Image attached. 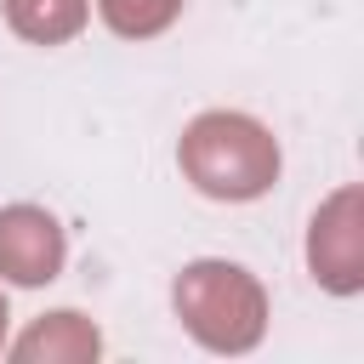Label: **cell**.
I'll return each mask as SVG.
<instances>
[{
	"mask_svg": "<svg viewBox=\"0 0 364 364\" xmlns=\"http://www.w3.org/2000/svg\"><path fill=\"white\" fill-rule=\"evenodd\" d=\"M307 262L313 279L336 296H353L364 284V222H358V188H341L318 205L313 233H307Z\"/></svg>",
	"mask_w": 364,
	"mask_h": 364,
	"instance_id": "obj_3",
	"label": "cell"
},
{
	"mask_svg": "<svg viewBox=\"0 0 364 364\" xmlns=\"http://www.w3.org/2000/svg\"><path fill=\"white\" fill-rule=\"evenodd\" d=\"M0 341H6V296H0Z\"/></svg>",
	"mask_w": 364,
	"mask_h": 364,
	"instance_id": "obj_8",
	"label": "cell"
},
{
	"mask_svg": "<svg viewBox=\"0 0 364 364\" xmlns=\"http://www.w3.org/2000/svg\"><path fill=\"white\" fill-rule=\"evenodd\" d=\"M97 353H102V336H97V324L80 318V313H46V318H34L28 336L11 347L17 364H85V358H97Z\"/></svg>",
	"mask_w": 364,
	"mask_h": 364,
	"instance_id": "obj_5",
	"label": "cell"
},
{
	"mask_svg": "<svg viewBox=\"0 0 364 364\" xmlns=\"http://www.w3.org/2000/svg\"><path fill=\"white\" fill-rule=\"evenodd\" d=\"M176 165L205 199H233L239 205V199H262L279 182V142L262 119L210 108L182 131Z\"/></svg>",
	"mask_w": 364,
	"mask_h": 364,
	"instance_id": "obj_1",
	"label": "cell"
},
{
	"mask_svg": "<svg viewBox=\"0 0 364 364\" xmlns=\"http://www.w3.org/2000/svg\"><path fill=\"white\" fill-rule=\"evenodd\" d=\"M171 301H176V318L188 324V336L205 341L210 353H245L267 330V296L233 262H188L176 273Z\"/></svg>",
	"mask_w": 364,
	"mask_h": 364,
	"instance_id": "obj_2",
	"label": "cell"
},
{
	"mask_svg": "<svg viewBox=\"0 0 364 364\" xmlns=\"http://www.w3.org/2000/svg\"><path fill=\"white\" fill-rule=\"evenodd\" d=\"M63 228L40 205H6L0 210V279L11 284H51L63 273Z\"/></svg>",
	"mask_w": 364,
	"mask_h": 364,
	"instance_id": "obj_4",
	"label": "cell"
},
{
	"mask_svg": "<svg viewBox=\"0 0 364 364\" xmlns=\"http://www.w3.org/2000/svg\"><path fill=\"white\" fill-rule=\"evenodd\" d=\"M97 11L119 40H154L182 17V0H97Z\"/></svg>",
	"mask_w": 364,
	"mask_h": 364,
	"instance_id": "obj_7",
	"label": "cell"
},
{
	"mask_svg": "<svg viewBox=\"0 0 364 364\" xmlns=\"http://www.w3.org/2000/svg\"><path fill=\"white\" fill-rule=\"evenodd\" d=\"M85 17H91V0H6V23L28 46H63L85 28Z\"/></svg>",
	"mask_w": 364,
	"mask_h": 364,
	"instance_id": "obj_6",
	"label": "cell"
}]
</instances>
